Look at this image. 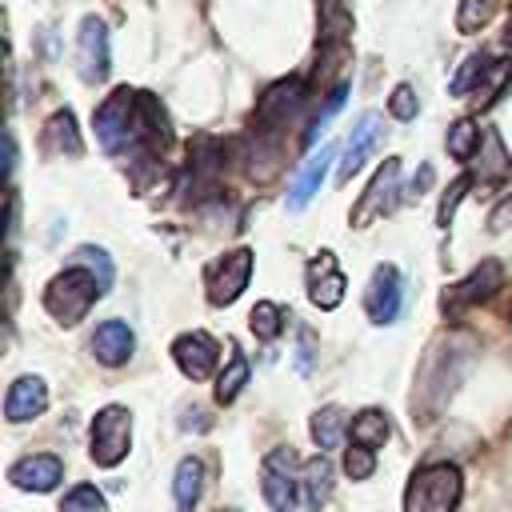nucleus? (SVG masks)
Here are the masks:
<instances>
[{"instance_id":"nucleus-35","label":"nucleus","mask_w":512,"mask_h":512,"mask_svg":"<svg viewBox=\"0 0 512 512\" xmlns=\"http://www.w3.org/2000/svg\"><path fill=\"white\" fill-rule=\"evenodd\" d=\"M388 112H392L396 120H416V112H420L416 92H412L408 84H396V88H392V96H388Z\"/></svg>"},{"instance_id":"nucleus-29","label":"nucleus","mask_w":512,"mask_h":512,"mask_svg":"<svg viewBox=\"0 0 512 512\" xmlns=\"http://www.w3.org/2000/svg\"><path fill=\"white\" fill-rule=\"evenodd\" d=\"M248 328H252L260 340H276L280 328H284V308L272 304V300H260V304L252 308V316H248Z\"/></svg>"},{"instance_id":"nucleus-36","label":"nucleus","mask_w":512,"mask_h":512,"mask_svg":"<svg viewBox=\"0 0 512 512\" xmlns=\"http://www.w3.org/2000/svg\"><path fill=\"white\" fill-rule=\"evenodd\" d=\"M344 472L352 476V480H368L372 472H376V452H368V448H348L344 452Z\"/></svg>"},{"instance_id":"nucleus-38","label":"nucleus","mask_w":512,"mask_h":512,"mask_svg":"<svg viewBox=\"0 0 512 512\" xmlns=\"http://www.w3.org/2000/svg\"><path fill=\"white\" fill-rule=\"evenodd\" d=\"M296 368H300V372H308V368H312V332H308V328H300V348H296Z\"/></svg>"},{"instance_id":"nucleus-2","label":"nucleus","mask_w":512,"mask_h":512,"mask_svg":"<svg viewBox=\"0 0 512 512\" xmlns=\"http://www.w3.org/2000/svg\"><path fill=\"white\" fill-rule=\"evenodd\" d=\"M464 348H456V344H432L428 348V356H424V368H420V376H416V392H412V416L416 420H432L440 408H444V400L452 396V388H456V380H460V372H464V356H460Z\"/></svg>"},{"instance_id":"nucleus-30","label":"nucleus","mask_w":512,"mask_h":512,"mask_svg":"<svg viewBox=\"0 0 512 512\" xmlns=\"http://www.w3.org/2000/svg\"><path fill=\"white\" fill-rule=\"evenodd\" d=\"M104 492L96 484H76L72 492H64L60 500V512H104Z\"/></svg>"},{"instance_id":"nucleus-32","label":"nucleus","mask_w":512,"mask_h":512,"mask_svg":"<svg viewBox=\"0 0 512 512\" xmlns=\"http://www.w3.org/2000/svg\"><path fill=\"white\" fill-rule=\"evenodd\" d=\"M344 96H348V84L340 80V84H336V88L328 92V100H324V108L316 112V120H312V128H308V144H316V140H320V136L328 132V120H332V116H336V112L344 108Z\"/></svg>"},{"instance_id":"nucleus-23","label":"nucleus","mask_w":512,"mask_h":512,"mask_svg":"<svg viewBox=\"0 0 512 512\" xmlns=\"http://www.w3.org/2000/svg\"><path fill=\"white\" fill-rule=\"evenodd\" d=\"M352 36V12L344 0H320V48H340Z\"/></svg>"},{"instance_id":"nucleus-3","label":"nucleus","mask_w":512,"mask_h":512,"mask_svg":"<svg viewBox=\"0 0 512 512\" xmlns=\"http://www.w3.org/2000/svg\"><path fill=\"white\" fill-rule=\"evenodd\" d=\"M464 496V476L456 464H424L408 476L404 512H456Z\"/></svg>"},{"instance_id":"nucleus-4","label":"nucleus","mask_w":512,"mask_h":512,"mask_svg":"<svg viewBox=\"0 0 512 512\" xmlns=\"http://www.w3.org/2000/svg\"><path fill=\"white\" fill-rule=\"evenodd\" d=\"M96 296H104L100 284H96V276H92L88 268L68 264L60 276L48 280V288H44V308H48V316H52L56 324L72 328V324H80V320L88 316V308L96 304Z\"/></svg>"},{"instance_id":"nucleus-1","label":"nucleus","mask_w":512,"mask_h":512,"mask_svg":"<svg viewBox=\"0 0 512 512\" xmlns=\"http://www.w3.org/2000/svg\"><path fill=\"white\" fill-rule=\"evenodd\" d=\"M96 140L108 156H160L168 148V116L156 96L116 88L96 108Z\"/></svg>"},{"instance_id":"nucleus-37","label":"nucleus","mask_w":512,"mask_h":512,"mask_svg":"<svg viewBox=\"0 0 512 512\" xmlns=\"http://www.w3.org/2000/svg\"><path fill=\"white\" fill-rule=\"evenodd\" d=\"M464 188H468V176H456V180L448 184V192H444V200H440V208H436V224H440V228H448V220H452V212H456Z\"/></svg>"},{"instance_id":"nucleus-24","label":"nucleus","mask_w":512,"mask_h":512,"mask_svg":"<svg viewBox=\"0 0 512 512\" xmlns=\"http://www.w3.org/2000/svg\"><path fill=\"white\" fill-rule=\"evenodd\" d=\"M352 444L356 448H368V452H376L388 436H392V424H388V416L380 412V408H364V412H356L352 416Z\"/></svg>"},{"instance_id":"nucleus-7","label":"nucleus","mask_w":512,"mask_h":512,"mask_svg":"<svg viewBox=\"0 0 512 512\" xmlns=\"http://www.w3.org/2000/svg\"><path fill=\"white\" fill-rule=\"evenodd\" d=\"M396 192H400V160H384V164L376 168L372 184L364 188V196H360L356 208H352V228H368L372 220L388 216V212L396 208V200H400Z\"/></svg>"},{"instance_id":"nucleus-9","label":"nucleus","mask_w":512,"mask_h":512,"mask_svg":"<svg viewBox=\"0 0 512 512\" xmlns=\"http://www.w3.org/2000/svg\"><path fill=\"white\" fill-rule=\"evenodd\" d=\"M248 280H252V252L248 248H232L220 264L208 268V300L216 308H224L248 288Z\"/></svg>"},{"instance_id":"nucleus-34","label":"nucleus","mask_w":512,"mask_h":512,"mask_svg":"<svg viewBox=\"0 0 512 512\" xmlns=\"http://www.w3.org/2000/svg\"><path fill=\"white\" fill-rule=\"evenodd\" d=\"M484 144H488V156H484V164H480V176H488V180L508 176V172H512V164H508V156H504L500 136H496V132H488V136H484Z\"/></svg>"},{"instance_id":"nucleus-19","label":"nucleus","mask_w":512,"mask_h":512,"mask_svg":"<svg viewBox=\"0 0 512 512\" xmlns=\"http://www.w3.org/2000/svg\"><path fill=\"white\" fill-rule=\"evenodd\" d=\"M332 156H336V148H332V144H324L320 152H312V156H308V164L300 168V176H296V184H292L288 212H304V208L312 204V196L320 192V184H324V176H328V168H332Z\"/></svg>"},{"instance_id":"nucleus-33","label":"nucleus","mask_w":512,"mask_h":512,"mask_svg":"<svg viewBox=\"0 0 512 512\" xmlns=\"http://www.w3.org/2000/svg\"><path fill=\"white\" fill-rule=\"evenodd\" d=\"M492 12H496V0H464L460 16H456V28L460 32H476V28H484L492 20Z\"/></svg>"},{"instance_id":"nucleus-20","label":"nucleus","mask_w":512,"mask_h":512,"mask_svg":"<svg viewBox=\"0 0 512 512\" xmlns=\"http://www.w3.org/2000/svg\"><path fill=\"white\" fill-rule=\"evenodd\" d=\"M40 152H44V156H80V152H84L76 116H72L68 108H60V112L48 116L44 136H40Z\"/></svg>"},{"instance_id":"nucleus-5","label":"nucleus","mask_w":512,"mask_h":512,"mask_svg":"<svg viewBox=\"0 0 512 512\" xmlns=\"http://www.w3.org/2000/svg\"><path fill=\"white\" fill-rule=\"evenodd\" d=\"M132 448V412L124 404H108L96 412L92 420V440H88V452H92V464L100 468H116Z\"/></svg>"},{"instance_id":"nucleus-11","label":"nucleus","mask_w":512,"mask_h":512,"mask_svg":"<svg viewBox=\"0 0 512 512\" xmlns=\"http://www.w3.org/2000/svg\"><path fill=\"white\" fill-rule=\"evenodd\" d=\"M400 304H404V280L392 264H380L368 280V292H364V312L372 324H392L400 316Z\"/></svg>"},{"instance_id":"nucleus-10","label":"nucleus","mask_w":512,"mask_h":512,"mask_svg":"<svg viewBox=\"0 0 512 512\" xmlns=\"http://www.w3.org/2000/svg\"><path fill=\"white\" fill-rule=\"evenodd\" d=\"M76 64H80V76L88 84H100L112 68V56H108V28L104 20L96 16H84L80 20V32H76Z\"/></svg>"},{"instance_id":"nucleus-21","label":"nucleus","mask_w":512,"mask_h":512,"mask_svg":"<svg viewBox=\"0 0 512 512\" xmlns=\"http://www.w3.org/2000/svg\"><path fill=\"white\" fill-rule=\"evenodd\" d=\"M332 488H336V468L324 460V456H312L304 468H300V492H304V504L308 508H320L332 500Z\"/></svg>"},{"instance_id":"nucleus-28","label":"nucleus","mask_w":512,"mask_h":512,"mask_svg":"<svg viewBox=\"0 0 512 512\" xmlns=\"http://www.w3.org/2000/svg\"><path fill=\"white\" fill-rule=\"evenodd\" d=\"M72 264H76V268H88V272L96 276L100 292H108V288H112L116 268H112V256H108L104 248H96V244H80V248L72 252Z\"/></svg>"},{"instance_id":"nucleus-27","label":"nucleus","mask_w":512,"mask_h":512,"mask_svg":"<svg viewBox=\"0 0 512 512\" xmlns=\"http://www.w3.org/2000/svg\"><path fill=\"white\" fill-rule=\"evenodd\" d=\"M248 384V360H244V352L232 344V356H228V368L216 376V400L220 404H232L236 396H240V388Z\"/></svg>"},{"instance_id":"nucleus-39","label":"nucleus","mask_w":512,"mask_h":512,"mask_svg":"<svg viewBox=\"0 0 512 512\" xmlns=\"http://www.w3.org/2000/svg\"><path fill=\"white\" fill-rule=\"evenodd\" d=\"M432 164H420V176H412V184H408V196H424V188L432 184Z\"/></svg>"},{"instance_id":"nucleus-26","label":"nucleus","mask_w":512,"mask_h":512,"mask_svg":"<svg viewBox=\"0 0 512 512\" xmlns=\"http://www.w3.org/2000/svg\"><path fill=\"white\" fill-rule=\"evenodd\" d=\"M488 68H492V60H488L484 52H472V56H464V64L456 68V76L448 80V92H452V96H468V92H480V84H484Z\"/></svg>"},{"instance_id":"nucleus-16","label":"nucleus","mask_w":512,"mask_h":512,"mask_svg":"<svg viewBox=\"0 0 512 512\" xmlns=\"http://www.w3.org/2000/svg\"><path fill=\"white\" fill-rule=\"evenodd\" d=\"M8 480L24 492H52L60 480H64V464L52 456V452H36V456H24L8 468Z\"/></svg>"},{"instance_id":"nucleus-22","label":"nucleus","mask_w":512,"mask_h":512,"mask_svg":"<svg viewBox=\"0 0 512 512\" xmlns=\"http://www.w3.org/2000/svg\"><path fill=\"white\" fill-rule=\"evenodd\" d=\"M204 492V464L196 456H184L176 464V480H172V496H176V512H192L200 504Z\"/></svg>"},{"instance_id":"nucleus-42","label":"nucleus","mask_w":512,"mask_h":512,"mask_svg":"<svg viewBox=\"0 0 512 512\" xmlns=\"http://www.w3.org/2000/svg\"><path fill=\"white\" fill-rule=\"evenodd\" d=\"M12 168H16V140L12 132H4V176H12Z\"/></svg>"},{"instance_id":"nucleus-18","label":"nucleus","mask_w":512,"mask_h":512,"mask_svg":"<svg viewBox=\"0 0 512 512\" xmlns=\"http://www.w3.org/2000/svg\"><path fill=\"white\" fill-rule=\"evenodd\" d=\"M136 348V336L124 320H104L96 332H92V356L104 364V368H120Z\"/></svg>"},{"instance_id":"nucleus-8","label":"nucleus","mask_w":512,"mask_h":512,"mask_svg":"<svg viewBox=\"0 0 512 512\" xmlns=\"http://www.w3.org/2000/svg\"><path fill=\"white\" fill-rule=\"evenodd\" d=\"M496 288H504V268H500V260H484V264H476L460 284L444 288L440 308H444V316H460L464 308L488 300Z\"/></svg>"},{"instance_id":"nucleus-25","label":"nucleus","mask_w":512,"mask_h":512,"mask_svg":"<svg viewBox=\"0 0 512 512\" xmlns=\"http://www.w3.org/2000/svg\"><path fill=\"white\" fill-rule=\"evenodd\" d=\"M344 428H348V412L340 404H324L320 412H312V440L320 452L336 448L344 440Z\"/></svg>"},{"instance_id":"nucleus-15","label":"nucleus","mask_w":512,"mask_h":512,"mask_svg":"<svg viewBox=\"0 0 512 512\" xmlns=\"http://www.w3.org/2000/svg\"><path fill=\"white\" fill-rule=\"evenodd\" d=\"M344 288H348V280H344V272L336 268V256H332V252H320V260L308 264V300H312L316 308L332 312V308L344 300Z\"/></svg>"},{"instance_id":"nucleus-31","label":"nucleus","mask_w":512,"mask_h":512,"mask_svg":"<svg viewBox=\"0 0 512 512\" xmlns=\"http://www.w3.org/2000/svg\"><path fill=\"white\" fill-rule=\"evenodd\" d=\"M476 144H480V128H476L472 120H456V124L448 128V152H452L456 160H472Z\"/></svg>"},{"instance_id":"nucleus-12","label":"nucleus","mask_w":512,"mask_h":512,"mask_svg":"<svg viewBox=\"0 0 512 512\" xmlns=\"http://www.w3.org/2000/svg\"><path fill=\"white\" fill-rule=\"evenodd\" d=\"M380 140H384V116H380V112H364V116L356 120L352 136H348L344 160H340V168H336V180H340V184L352 180V176L364 168V160L380 148Z\"/></svg>"},{"instance_id":"nucleus-6","label":"nucleus","mask_w":512,"mask_h":512,"mask_svg":"<svg viewBox=\"0 0 512 512\" xmlns=\"http://www.w3.org/2000/svg\"><path fill=\"white\" fill-rule=\"evenodd\" d=\"M304 464L296 460V452L288 444L272 448L264 456V468H260V492L268 500L272 512H296V472Z\"/></svg>"},{"instance_id":"nucleus-13","label":"nucleus","mask_w":512,"mask_h":512,"mask_svg":"<svg viewBox=\"0 0 512 512\" xmlns=\"http://www.w3.org/2000/svg\"><path fill=\"white\" fill-rule=\"evenodd\" d=\"M300 104H304V80H300V76L276 80V84L260 96V104H256V124L272 132V128H280V124H288V116H296Z\"/></svg>"},{"instance_id":"nucleus-40","label":"nucleus","mask_w":512,"mask_h":512,"mask_svg":"<svg viewBox=\"0 0 512 512\" xmlns=\"http://www.w3.org/2000/svg\"><path fill=\"white\" fill-rule=\"evenodd\" d=\"M192 424L204 432V428H208V412H200V408H184V416H180V428H192Z\"/></svg>"},{"instance_id":"nucleus-41","label":"nucleus","mask_w":512,"mask_h":512,"mask_svg":"<svg viewBox=\"0 0 512 512\" xmlns=\"http://www.w3.org/2000/svg\"><path fill=\"white\" fill-rule=\"evenodd\" d=\"M508 220H512V196L492 212V232H504V228H508Z\"/></svg>"},{"instance_id":"nucleus-43","label":"nucleus","mask_w":512,"mask_h":512,"mask_svg":"<svg viewBox=\"0 0 512 512\" xmlns=\"http://www.w3.org/2000/svg\"><path fill=\"white\" fill-rule=\"evenodd\" d=\"M220 512H228V508H220Z\"/></svg>"},{"instance_id":"nucleus-17","label":"nucleus","mask_w":512,"mask_h":512,"mask_svg":"<svg viewBox=\"0 0 512 512\" xmlns=\"http://www.w3.org/2000/svg\"><path fill=\"white\" fill-rule=\"evenodd\" d=\"M44 408H48V388H44V380H40V376H16V380L8 384L4 416H8L12 424L32 420V416H40Z\"/></svg>"},{"instance_id":"nucleus-14","label":"nucleus","mask_w":512,"mask_h":512,"mask_svg":"<svg viewBox=\"0 0 512 512\" xmlns=\"http://www.w3.org/2000/svg\"><path fill=\"white\" fill-rule=\"evenodd\" d=\"M216 356H220V348L208 332H184L172 340V360L188 380H208L216 368Z\"/></svg>"}]
</instances>
